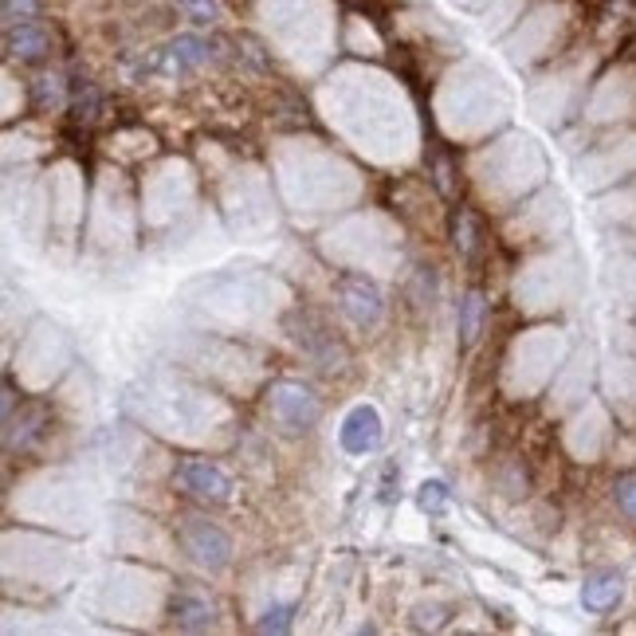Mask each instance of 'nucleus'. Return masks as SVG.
<instances>
[{"instance_id": "nucleus-18", "label": "nucleus", "mask_w": 636, "mask_h": 636, "mask_svg": "<svg viewBox=\"0 0 636 636\" xmlns=\"http://www.w3.org/2000/svg\"><path fill=\"white\" fill-rule=\"evenodd\" d=\"M291 613H295V609H291V605H275V609H267L264 613V620H260V633H287V628H291Z\"/></svg>"}, {"instance_id": "nucleus-15", "label": "nucleus", "mask_w": 636, "mask_h": 636, "mask_svg": "<svg viewBox=\"0 0 636 636\" xmlns=\"http://www.w3.org/2000/svg\"><path fill=\"white\" fill-rule=\"evenodd\" d=\"M432 182H437V189L444 193V197H456V166L444 149L432 154Z\"/></svg>"}, {"instance_id": "nucleus-11", "label": "nucleus", "mask_w": 636, "mask_h": 636, "mask_svg": "<svg viewBox=\"0 0 636 636\" xmlns=\"http://www.w3.org/2000/svg\"><path fill=\"white\" fill-rule=\"evenodd\" d=\"M480 323H483V295L480 291H468L460 303V342L471 346V342L480 339Z\"/></svg>"}, {"instance_id": "nucleus-7", "label": "nucleus", "mask_w": 636, "mask_h": 636, "mask_svg": "<svg viewBox=\"0 0 636 636\" xmlns=\"http://www.w3.org/2000/svg\"><path fill=\"white\" fill-rule=\"evenodd\" d=\"M169 613H174V625L185 628V633H200V628L216 625V605L208 594H200L197 586H182L169 601Z\"/></svg>"}, {"instance_id": "nucleus-10", "label": "nucleus", "mask_w": 636, "mask_h": 636, "mask_svg": "<svg viewBox=\"0 0 636 636\" xmlns=\"http://www.w3.org/2000/svg\"><path fill=\"white\" fill-rule=\"evenodd\" d=\"M620 597H625V578H620V574H613V570L589 574L586 586H581V605H586L589 613L617 609Z\"/></svg>"}, {"instance_id": "nucleus-14", "label": "nucleus", "mask_w": 636, "mask_h": 636, "mask_svg": "<svg viewBox=\"0 0 636 636\" xmlns=\"http://www.w3.org/2000/svg\"><path fill=\"white\" fill-rule=\"evenodd\" d=\"M613 499H617L620 515L636 522V471H625V476H617V483H613Z\"/></svg>"}, {"instance_id": "nucleus-2", "label": "nucleus", "mask_w": 636, "mask_h": 636, "mask_svg": "<svg viewBox=\"0 0 636 636\" xmlns=\"http://www.w3.org/2000/svg\"><path fill=\"white\" fill-rule=\"evenodd\" d=\"M267 413L287 432H306L319 424L323 405H319V397H314L303 381H275V385L267 389Z\"/></svg>"}, {"instance_id": "nucleus-8", "label": "nucleus", "mask_w": 636, "mask_h": 636, "mask_svg": "<svg viewBox=\"0 0 636 636\" xmlns=\"http://www.w3.org/2000/svg\"><path fill=\"white\" fill-rule=\"evenodd\" d=\"M213 59V43L200 40V36H177L162 56H157V67L166 75H182V71H193V67L208 63Z\"/></svg>"}, {"instance_id": "nucleus-4", "label": "nucleus", "mask_w": 636, "mask_h": 636, "mask_svg": "<svg viewBox=\"0 0 636 636\" xmlns=\"http://www.w3.org/2000/svg\"><path fill=\"white\" fill-rule=\"evenodd\" d=\"M339 299H342V311H346V319L354 326L370 331V326L381 323L385 299H381V291L373 280H365V275H358V272H346L339 280Z\"/></svg>"}, {"instance_id": "nucleus-13", "label": "nucleus", "mask_w": 636, "mask_h": 636, "mask_svg": "<svg viewBox=\"0 0 636 636\" xmlns=\"http://www.w3.org/2000/svg\"><path fill=\"white\" fill-rule=\"evenodd\" d=\"M417 503H421V511L440 515V511H448L452 496H448V488L440 480H429V483H421V491H417Z\"/></svg>"}, {"instance_id": "nucleus-5", "label": "nucleus", "mask_w": 636, "mask_h": 636, "mask_svg": "<svg viewBox=\"0 0 636 636\" xmlns=\"http://www.w3.org/2000/svg\"><path fill=\"white\" fill-rule=\"evenodd\" d=\"M51 48H56V36L40 20H25V25H12L4 32V51L17 63H43L51 56Z\"/></svg>"}, {"instance_id": "nucleus-6", "label": "nucleus", "mask_w": 636, "mask_h": 636, "mask_svg": "<svg viewBox=\"0 0 636 636\" xmlns=\"http://www.w3.org/2000/svg\"><path fill=\"white\" fill-rule=\"evenodd\" d=\"M339 444L350 456H365L381 444V413L373 405H354L339 429Z\"/></svg>"}, {"instance_id": "nucleus-1", "label": "nucleus", "mask_w": 636, "mask_h": 636, "mask_svg": "<svg viewBox=\"0 0 636 636\" xmlns=\"http://www.w3.org/2000/svg\"><path fill=\"white\" fill-rule=\"evenodd\" d=\"M177 542L189 554L193 562L205 566V570H224L232 562V538L224 535L216 522L197 519V515H182L177 519Z\"/></svg>"}, {"instance_id": "nucleus-12", "label": "nucleus", "mask_w": 636, "mask_h": 636, "mask_svg": "<svg viewBox=\"0 0 636 636\" xmlns=\"http://www.w3.org/2000/svg\"><path fill=\"white\" fill-rule=\"evenodd\" d=\"M452 241L460 256H471L476 244H480V224H476V216H471L468 208H456L452 213Z\"/></svg>"}, {"instance_id": "nucleus-9", "label": "nucleus", "mask_w": 636, "mask_h": 636, "mask_svg": "<svg viewBox=\"0 0 636 636\" xmlns=\"http://www.w3.org/2000/svg\"><path fill=\"white\" fill-rule=\"evenodd\" d=\"M43 429H48V413H43V405H28L20 409V417H4V444H9V452H28V448L36 444V440L43 437Z\"/></svg>"}, {"instance_id": "nucleus-17", "label": "nucleus", "mask_w": 636, "mask_h": 636, "mask_svg": "<svg viewBox=\"0 0 636 636\" xmlns=\"http://www.w3.org/2000/svg\"><path fill=\"white\" fill-rule=\"evenodd\" d=\"M40 17V0H4V25H25Z\"/></svg>"}, {"instance_id": "nucleus-3", "label": "nucleus", "mask_w": 636, "mask_h": 636, "mask_svg": "<svg viewBox=\"0 0 636 636\" xmlns=\"http://www.w3.org/2000/svg\"><path fill=\"white\" fill-rule=\"evenodd\" d=\"M174 483L185 491V496L200 499V503H213V507H221V503H228V499H232V480L224 476L221 468H216V463H208V460H185V463H177Z\"/></svg>"}, {"instance_id": "nucleus-16", "label": "nucleus", "mask_w": 636, "mask_h": 636, "mask_svg": "<svg viewBox=\"0 0 636 636\" xmlns=\"http://www.w3.org/2000/svg\"><path fill=\"white\" fill-rule=\"evenodd\" d=\"M177 9H182L193 25H216V20H221V4H216V0H177Z\"/></svg>"}]
</instances>
